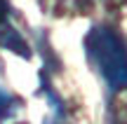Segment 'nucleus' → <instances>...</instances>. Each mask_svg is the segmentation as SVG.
Here are the masks:
<instances>
[{
  "mask_svg": "<svg viewBox=\"0 0 127 124\" xmlns=\"http://www.w3.org/2000/svg\"><path fill=\"white\" fill-rule=\"evenodd\" d=\"M0 47L17 52L19 56H31L28 45L24 42V37L19 35V31L12 28V23H9L7 19H0Z\"/></svg>",
  "mask_w": 127,
  "mask_h": 124,
  "instance_id": "2",
  "label": "nucleus"
},
{
  "mask_svg": "<svg viewBox=\"0 0 127 124\" xmlns=\"http://www.w3.org/2000/svg\"><path fill=\"white\" fill-rule=\"evenodd\" d=\"M87 52L113 87H127V52L108 28H94L87 35Z\"/></svg>",
  "mask_w": 127,
  "mask_h": 124,
  "instance_id": "1",
  "label": "nucleus"
},
{
  "mask_svg": "<svg viewBox=\"0 0 127 124\" xmlns=\"http://www.w3.org/2000/svg\"><path fill=\"white\" fill-rule=\"evenodd\" d=\"M0 19H7V2L0 0Z\"/></svg>",
  "mask_w": 127,
  "mask_h": 124,
  "instance_id": "3",
  "label": "nucleus"
}]
</instances>
